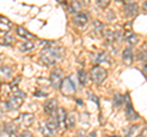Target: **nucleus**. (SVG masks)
<instances>
[{
  "instance_id": "obj_15",
  "label": "nucleus",
  "mask_w": 147,
  "mask_h": 137,
  "mask_svg": "<svg viewBox=\"0 0 147 137\" xmlns=\"http://www.w3.org/2000/svg\"><path fill=\"white\" fill-rule=\"evenodd\" d=\"M81 3L80 1H70L67 4V10L70 13H72V15H76V13L81 12Z\"/></svg>"
},
{
  "instance_id": "obj_25",
  "label": "nucleus",
  "mask_w": 147,
  "mask_h": 137,
  "mask_svg": "<svg viewBox=\"0 0 147 137\" xmlns=\"http://www.w3.org/2000/svg\"><path fill=\"white\" fill-rule=\"evenodd\" d=\"M113 103L115 104L117 107H120L121 104L124 103V95L123 94H117L115 97H114V99H113Z\"/></svg>"
},
{
  "instance_id": "obj_22",
  "label": "nucleus",
  "mask_w": 147,
  "mask_h": 137,
  "mask_svg": "<svg viewBox=\"0 0 147 137\" xmlns=\"http://www.w3.org/2000/svg\"><path fill=\"white\" fill-rule=\"evenodd\" d=\"M0 74H1L3 77H5V79H10L11 75H12V70L10 66H1L0 67Z\"/></svg>"
},
{
  "instance_id": "obj_3",
  "label": "nucleus",
  "mask_w": 147,
  "mask_h": 137,
  "mask_svg": "<svg viewBox=\"0 0 147 137\" xmlns=\"http://www.w3.org/2000/svg\"><path fill=\"white\" fill-rule=\"evenodd\" d=\"M90 75H91V80L94 82V83L97 85H100L103 83V82L105 81V79H107V70H105L104 67L99 66V65H96L91 68L90 71Z\"/></svg>"
},
{
  "instance_id": "obj_5",
  "label": "nucleus",
  "mask_w": 147,
  "mask_h": 137,
  "mask_svg": "<svg viewBox=\"0 0 147 137\" xmlns=\"http://www.w3.org/2000/svg\"><path fill=\"white\" fill-rule=\"evenodd\" d=\"M61 81H63V71L60 68H54L52 74H50V83H52L53 88L54 89L60 88Z\"/></svg>"
},
{
  "instance_id": "obj_29",
  "label": "nucleus",
  "mask_w": 147,
  "mask_h": 137,
  "mask_svg": "<svg viewBox=\"0 0 147 137\" xmlns=\"http://www.w3.org/2000/svg\"><path fill=\"white\" fill-rule=\"evenodd\" d=\"M137 60L146 62V50H141V52L139 53V55H137Z\"/></svg>"
},
{
  "instance_id": "obj_31",
  "label": "nucleus",
  "mask_w": 147,
  "mask_h": 137,
  "mask_svg": "<svg viewBox=\"0 0 147 137\" xmlns=\"http://www.w3.org/2000/svg\"><path fill=\"white\" fill-rule=\"evenodd\" d=\"M109 4H110L109 0H98V1H97V5L99 7H107Z\"/></svg>"
},
{
  "instance_id": "obj_18",
  "label": "nucleus",
  "mask_w": 147,
  "mask_h": 137,
  "mask_svg": "<svg viewBox=\"0 0 147 137\" xmlns=\"http://www.w3.org/2000/svg\"><path fill=\"white\" fill-rule=\"evenodd\" d=\"M16 33H17V36H20V37L25 38V39H32V38H34L33 34H31L28 31L25 30L24 27H21V26H17L16 27Z\"/></svg>"
},
{
  "instance_id": "obj_10",
  "label": "nucleus",
  "mask_w": 147,
  "mask_h": 137,
  "mask_svg": "<svg viewBox=\"0 0 147 137\" xmlns=\"http://www.w3.org/2000/svg\"><path fill=\"white\" fill-rule=\"evenodd\" d=\"M43 109H44V113L52 115V114H54L58 109V100L57 99H48L47 102L44 103Z\"/></svg>"
},
{
  "instance_id": "obj_21",
  "label": "nucleus",
  "mask_w": 147,
  "mask_h": 137,
  "mask_svg": "<svg viewBox=\"0 0 147 137\" xmlns=\"http://www.w3.org/2000/svg\"><path fill=\"white\" fill-rule=\"evenodd\" d=\"M39 130H40V132H42V135L44 136V137H53L54 136V134L52 131H50L48 127H47V125H45V122H40V125H39Z\"/></svg>"
},
{
  "instance_id": "obj_24",
  "label": "nucleus",
  "mask_w": 147,
  "mask_h": 137,
  "mask_svg": "<svg viewBox=\"0 0 147 137\" xmlns=\"http://www.w3.org/2000/svg\"><path fill=\"white\" fill-rule=\"evenodd\" d=\"M97 64H102V62H105V61H108V56H107V54L105 53H99L97 58H96V60H94Z\"/></svg>"
},
{
  "instance_id": "obj_35",
  "label": "nucleus",
  "mask_w": 147,
  "mask_h": 137,
  "mask_svg": "<svg viewBox=\"0 0 147 137\" xmlns=\"http://www.w3.org/2000/svg\"><path fill=\"white\" fill-rule=\"evenodd\" d=\"M0 87H1V85H0Z\"/></svg>"
},
{
  "instance_id": "obj_9",
  "label": "nucleus",
  "mask_w": 147,
  "mask_h": 137,
  "mask_svg": "<svg viewBox=\"0 0 147 137\" xmlns=\"http://www.w3.org/2000/svg\"><path fill=\"white\" fill-rule=\"evenodd\" d=\"M18 122L21 124V126L24 127H28L32 125V122L34 120V115L31 113H25V114H21L20 116H18Z\"/></svg>"
},
{
  "instance_id": "obj_1",
  "label": "nucleus",
  "mask_w": 147,
  "mask_h": 137,
  "mask_svg": "<svg viewBox=\"0 0 147 137\" xmlns=\"http://www.w3.org/2000/svg\"><path fill=\"white\" fill-rule=\"evenodd\" d=\"M44 48L40 52V60L45 65L53 66L59 62L64 56V49L53 42H44Z\"/></svg>"
},
{
  "instance_id": "obj_23",
  "label": "nucleus",
  "mask_w": 147,
  "mask_h": 137,
  "mask_svg": "<svg viewBox=\"0 0 147 137\" xmlns=\"http://www.w3.org/2000/svg\"><path fill=\"white\" fill-rule=\"evenodd\" d=\"M12 40H13V38H12V36L10 34V32L9 33H4V37L1 38V44H4V45H11L12 44Z\"/></svg>"
},
{
  "instance_id": "obj_6",
  "label": "nucleus",
  "mask_w": 147,
  "mask_h": 137,
  "mask_svg": "<svg viewBox=\"0 0 147 137\" xmlns=\"http://www.w3.org/2000/svg\"><path fill=\"white\" fill-rule=\"evenodd\" d=\"M87 22H88V15L85 12H79L72 17V24L77 27H84L87 25Z\"/></svg>"
},
{
  "instance_id": "obj_30",
  "label": "nucleus",
  "mask_w": 147,
  "mask_h": 137,
  "mask_svg": "<svg viewBox=\"0 0 147 137\" xmlns=\"http://www.w3.org/2000/svg\"><path fill=\"white\" fill-rule=\"evenodd\" d=\"M16 137H33V135H32L28 130H25V131L20 132V134H17Z\"/></svg>"
},
{
  "instance_id": "obj_16",
  "label": "nucleus",
  "mask_w": 147,
  "mask_h": 137,
  "mask_svg": "<svg viewBox=\"0 0 147 137\" xmlns=\"http://www.w3.org/2000/svg\"><path fill=\"white\" fill-rule=\"evenodd\" d=\"M11 27V22L9 21L6 17L0 16V32H4V33H9Z\"/></svg>"
},
{
  "instance_id": "obj_26",
  "label": "nucleus",
  "mask_w": 147,
  "mask_h": 137,
  "mask_svg": "<svg viewBox=\"0 0 147 137\" xmlns=\"http://www.w3.org/2000/svg\"><path fill=\"white\" fill-rule=\"evenodd\" d=\"M79 81H80L81 85H86V82H87V75H86L85 70H80L79 71Z\"/></svg>"
},
{
  "instance_id": "obj_13",
  "label": "nucleus",
  "mask_w": 147,
  "mask_h": 137,
  "mask_svg": "<svg viewBox=\"0 0 147 137\" xmlns=\"http://www.w3.org/2000/svg\"><path fill=\"white\" fill-rule=\"evenodd\" d=\"M123 37L125 38V40H127V42L130 44H132V45L139 43V36H137L136 33H134L132 31H126L125 33L123 34Z\"/></svg>"
},
{
  "instance_id": "obj_32",
  "label": "nucleus",
  "mask_w": 147,
  "mask_h": 137,
  "mask_svg": "<svg viewBox=\"0 0 147 137\" xmlns=\"http://www.w3.org/2000/svg\"><path fill=\"white\" fill-rule=\"evenodd\" d=\"M86 137H97V134H96V132L93 131V132H90V134L87 135Z\"/></svg>"
},
{
  "instance_id": "obj_11",
  "label": "nucleus",
  "mask_w": 147,
  "mask_h": 137,
  "mask_svg": "<svg viewBox=\"0 0 147 137\" xmlns=\"http://www.w3.org/2000/svg\"><path fill=\"white\" fill-rule=\"evenodd\" d=\"M127 98V95H126ZM125 115H126V119L127 120H137L139 119V114H137L135 111V109L132 108L130 100H129V98L126 99V110H125Z\"/></svg>"
},
{
  "instance_id": "obj_20",
  "label": "nucleus",
  "mask_w": 147,
  "mask_h": 137,
  "mask_svg": "<svg viewBox=\"0 0 147 137\" xmlns=\"http://www.w3.org/2000/svg\"><path fill=\"white\" fill-rule=\"evenodd\" d=\"M33 48H34V42L31 39H25V42L21 45L22 52H30V50H32Z\"/></svg>"
},
{
  "instance_id": "obj_2",
  "label": "nucleus",
  "mask_w": 147,
  "mask_h": 137,
  "mask_svg": "<svg viewBox=\"0 0 147 137\" xmlns=\"http://www.w3.org/2000/svg\"><path fill=\"white\" fill-rule=\"evenodd\" d=\"M25 98H26V94L22 92V91L17 89L16 92H13V94L10 97V99L6 100L9 110H15V109L20 108L22 105V103H24Z\"/></svg>"
},
{
  "instance_id": "obj_8",
  "label": "nucleus",
  "mask_w": 147,
  "mask_h": 137,
  "mask_svg": "<svg viewBox=\"0 0 147 137\" xmlns=\"http://www.w3.org/2000/svg\"><path fill=\"white\" fill-rule=\"evenodd\" d=\"M66 110L64 108H58L55 111V119L58 121V126L59 129H64L65 127V120H66Z\"/></svg>"
},
{
  "instance_id": "obj_17",
  "label": "nucleus",
  "mask_w": 147,
  "mask_h": 137,
  "mask_svg": "<svg viewBox=\"0 0 147 137\" xmlns=\"http://www.w3.org/2000/svg\"><path fill=\"white\" fill-rule=\"evenodd\" d=\"M45 125H47V127L53 132L54 135L57 134L59 126H58V121H57V119H55V116H54V118H49L48 120L45 121Z\"/></svg>"
},
{
  "instance_id": "obj_33",
  "label": "nucleus",
  "mask_w": 147,
  "mask_h": 137,
  "mask_svg": "<svg viewBox=\"0 0 147 137\" xmlns=\"http://www.w3.org/2000/svg\"><path fill=\"white\" fill-rule=\"evenodd\" d=\"M142 72H144V76L146 77V62H144V67H142Z\"/></svg>"
},
{
  "instance_id": "obj_34",
  "label": "nucleus",
  "mask_w": 147,
  "mask_h": 137,
  "mask_svg": "<svg viewBox=\"0 0 147 137\" xmlns=\"http://www.w3.org/2000/svg\"><path fill=\"white\" fill-rule=\"evenodd\" d=\"M0 61H1V56H0Z\"/></svg>"
},
{
  "instance_id": "obj_7",
  "label": "nucleus",
  "mask_w": 147,
  "mask_h": 137,
  "mask_svg": "<svg viewBox=\"0 0 147 137\" xmlns=\"http://www.w3.org/2000/svg\"><path fill=\"white\" fill-rule=\"evenodd\" d=\"M124 12L127 17H135L139 13V6L136 3H125L124 4Z\"/></svg>"
},
{
  "instance_id": "obj_14",
  "label": "nucleus",
  "mask_w": 147,
  "mask_h": 137,
  "mask_svg": "<svg viewBox=\"0 0 147 137\" xmlns=\"http://www.w3.org/2000/svg\"><path fill=\"white\" fill-rule=\"evenodd\" d=\"M4 131H5L10 137H16V135L18 134V129L13 122H9V124L4 125Z\"/></svg>"
},
{
  "instance_id": "obj_28",
  "label": "nucleus",
  "mask_w": 147,
  "mask_h": 137,
  "mask_svg": "<svg viewBox=\"0 0 147 137\" xmlns=\"http://www.w3.org/2000/svg\"><path fill=\"white\" fill-rule=\"evenodd\" d=\"M93 30L96 32H98V33H103V25L100 24L99 21H94L93 24Z\"/></svg>"
},
{
  "instance_id": "obj_12",
  "label": "nucleus",
  "mask_w": 147,
  "mask_h": 137,
  "mask_svg": "<svg viewBox=\"0 0 147 137\" xmlns=\"http://www.w3.org/2000/svg\"><path fill=\"white\" fill-rule=\"evenodd\" d=\"M121 59H123V62L125 64V65H131L132 61H134V52H132L131 47L125 48V50L123 52Z\"/></svg>"
},
{
  "instance_id": "obj_27",
  "label": "nucleus",
  "mask_w": 147,
  "mask_h": 137,
  "mask_svg": "<svg viewBox=\"0 0 147 137\" xmlns=\"http://www.w3.org/2000/svg\"><path fill=\"white\" fill-rule=\"evenodd\" d=\"M139 130H140V125H134V126H131V127H130V132H129L127 137H135L136 134L139 132Z\"/></svg>"
},
{
  "instance_id": "obj_19",
  "label": "nucleus",
  "mask_w": 147,
  "mask_h": 137,
  "mask_svg": "<svg viewBox=\"0 0 147 137\" xmlns=\"http://www.w3.org/2000/svg\"><path fill=\"white\" fill-rule=\"evenodd\" d=\"M75 124H76V115L74 113H70L69 115H66L65 127H67V129H74Z\"/></svg>"
},
{
  "instance_id": "obj_4",
  "label": "nucleus",
  "mask_w": 147,
  "mask_h": 137,
  "mask_svg": "<svg viewBox=\"0 0 147 137\" xmlns=\"http://www.w3.org/2000/svg\"><path fill=\"white\" fill-rule=\"evenodd\" d=\"M60 88H61L63 94L67 95V97H70V95L75 94V92H76V86H75V82L72 81V76L65 77V79L61 81Z\"/></svg>"
}]
</instances>
